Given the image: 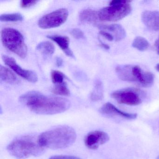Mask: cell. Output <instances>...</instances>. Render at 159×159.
Wrapping results in <instances>:
<instances>
[{"instance_id": "1", "label": "cell", "mask_w": 159, "mask_h": 159, "mask_svg": "<svg viewBox=\"0 0 159 159\" xmlns=\"http://www.w3.org/2000/svg\"><path fill=\"white\" fill-rule=\"evenodd\" d=\"M19 101L34 113L42 115L62 113L70 106V102L66 98L47 96L37 91H30L22 95Z\"/></svg>"}, {"instance_id": "2", "label": "cell", "mask_w": 159, "mask_h": 159, "mask_svg": "<svg viewBox=\"0 0 159 159\" xmlns=\"http://www.w3.org/2000/svg\"><path fill=\"white\" fill-rule=\"evenodd\" d=\"M77 138L76 131L68 125H60L42 133L38 136L39 144L44 148L60 149L70 147Z\"/></svg>"}, {"instance_id": "3", "label": "cell", "mask_w": 159, "mask_h": 159, "mask_svg": "<svg viewBox=\"0 0 159 159\" xmlns=\"http://www.w3.org/2000/svg\"><path fill=\"white\" fill-rule=\"evenodd\" d=\"M7 149L12 156L18 159L39 156L44 152V148L39 143L38 137L30 135L16 139L7 146Z\"/></svg>"}, {"instance_id": "4", "label": "cell", "mask_w": 159, "mask_h": 159, "mask_svg": "<svg viewBox=\"0 0 159 159\" xmlns=\"http://www.w3.org/2000/svg\"><path fill=\"white\" fill-rule=\"evenodd\" d=\"M1 39L3 45L11 52L22 58L26 57L27 47L24 37L17 30L11 28L3 29L1 31Z\"/></svg>"}, {"instance_id": "5", "label": "cell", "mask_w": 159, "mask_h": 159, "mask_svg": "<svg viewBox=\"0 0 159 159\" xmlns=\"http://www.w3.org/2000/svg\"><path fill=\"white\" fill-rule=\"evenodd\" d=\"M130 2L128 1H112L109 6L101 9L98 12V19L105 22H116L123 19L132 11Z\"/></svg>"}, {"instance_id": "6", "label": "cell", "mask_w": 159, "mask_h": 159, "mask_svg": "<svg viewBox=\"0 0 159 159\" xmlns=\"http://www.w3.org/2000/svg\"><path fill=\"white\" fill-rule=\"evenodd\" d=\"M68 16L66 9H58L43 16L39 20L38 25L43 29L58 27L66 22Z\"/></svg>"}, {"instance_id": "7", "label": "cell", "mask_w": 159, "mask_h": 159, "mask_svg": "<svg viewBox=\"0 0 159 159\" xmlns=\"http://www.w3.org/2000/svg\"><path fill=\"white\" fill-rule=\"evenodd\" d=\"M127 82L137 83L142 87H150L154 82V76L149 71H144L139 66L130 65Z\"/></svg>"}, {"instance_id": "8", "label": "cell", "mask_w": 159, "mask_h": 159, "mask_svg": "<svg viewBox=\"0 0 159 159\" xmlns=\"http://www.w3.org/2000/svg\"><path fill=\"white\" fill-rule=\"evenodd\" d=\"M111 96L119 104L128 106H137L142 102L140 94L134 89L118 90L112 93Z\"/></svg>"}, {"instance_id": "9", "label": "cell", "mask_w": 159, "mask_h": 159, "mask_svg": "<svg viewBox=\"0 0 159 159\" xmlns=\"http://www.w3.org/2000/svg\"><path fill=\"white\" fill-rule=\"evenodd\" d=\"M109 139L108 134L106 132L98 130L92 131L85 136L84 144L88 148L96 150L99 146L108 142Z\"/></svg>"}, {"instance_id": "10", "label": "cell", "mask_w": 159, "mask_h": 159, "mask_svg": "<svg viewBox=\"0 0 159 159\" xmlns=\"http://www.w3.org/2000/svg\"><path fill=\"white\" fill-rule=\"evenodd\" d=\"M2 59L7 66L10 67L16 74L25 80L31 83H36L38 81V77L35 72L22 69L19 65H17L16 60L12 57L8 56L3 55L2 56Z\"/></svg>"}, {"instance_id": "11", "label": "cell", "mask_w": 159, "mask_h": 159, "mask_svg": "<svg viewBox=\"0 0 159 159\" xmlns=\"http://www.w3.org/2000/svg\"><path fill=\"white\" fill-rule=\"evenodd\" d=\"M100 113L108 116H119L128 120H134L136 119L137 114L136 113H130L122 111L117 108L111 103L107 102L104 104L99 110Z\"/></svg>"}, {"instance_id": "12", "label": "cell", "mask_w": 159, "mask_h": 159, "mask_svg": "<svg viewBox=\"0 0 159 159\" xmlns=\"http://www.w3.org/2000/svg\"><path fill=\"white\" fill-rule=\"evenodd\" d=\"M141 20L149 29L159 31V11H145L141 15Z\"/></svg>"}, {"instance_id": "13", "label": "cell", "mask_w": 159, "mask_h": 159, "mask_svg": "<svg viewBox=\"0 0 159 159\" xmlns=\"http://www.w3.org/2000/svg\"><path fill=\"white\" fill-rule=\"evenodd\" d=\"M47 38L55 42L67 56L74 58V54L69 47L70 39L68 37L53 35L48 36Z\"/></svg>"}, {"instance_id": "14", "label": "cell", "mask_w": 159, "mask_h": 159, "mask_svg": "<svg viewBox=\"0 0 159 159\" xmlns=\"http://www.w3.org/2000/svg\"><path fill=\"white\" fill-rule=\"evenodd\" d=\"M98 26L100 29L107 30L113 34L114 39L116 41H120L125 37V31L124 29L118 24L111 25H98Z\"/></svg>"}, {"instance_id": "15", "label": "cell", "mask_w": 159, "mask_h": 159, "mask_svg": "<svg viewBox=\"0 0 159 159\" xmlns=\"http://www.w3.org/2000/svg\"><path fill=\"white\" fill-rule=\"evenodd\" d=\"M80 19L84 23L96 24L98 19V14L91 9H85L81 12Z\"/></svg>"}, {"instance_id": "16", "label": "cell", "mask_w": 159, "mask_h": 159, "mask_svg": "<svg viewBox=\"0 0 159 159\" xmlns=\"http://www.w3.org/2000/svg\"><path fill=\"white\" fill-rule=\"evenodd\" d=\"M0 78L1 80L9 84H15L18 82L15 74L6 67L0 66Z\"/></svg>"}, {"instance_id": "17", "label": "cell", "mask_w": 159, "mask_h": 159, "mask_svg": "<svg viewBox=\"0 0 159 159\" xmlns=\"http://www.w3.org/2000/svg\"><path fill=\"white\" fill-rule=\"evenodd\" d=\"M37 49L43 54L47 56L52 55L55 51L54 45L49 41L42 42L37 45Z\"/></svg>"}, {"instance_id": "18", "label": "cell", "mask_w": 159, "mask_h": 159, "mask_svg": "<svg viewBox=\"0 0 159 159\" xmlns=\"http://www.w3.org/2000/svg\"><path fill=\"white\" fill-rule=\"evenodd\" d=\"M103 85L100 80H97L95 83L93 90L91 94V98L93 101L101 100L104 96Z\"/></svg>"}, {"instance_id": "19", "label": "cell", "mask_w": 159, "mask_h": 159, "mask_svg": "<svg viewBox=\"0 0 159 159\" xmlns=\"http://www.w3.org/2000/svg\"><path fill=\"white\" fill-rule=\"evenodd\" d=\"M149 43L145 38L137 37L134 40L132 46L137 50L141 52L147 51L149 47Z\"/></svg>"}, {"instance_id": "20", "label": "cell", "mask_w": 159, "mask_h": 159, "mask_svg": "<svg viewBox=\"0 0 159 159\" xmlns=\"http://www.w3.org/2000/svg\"><path fill=\"white\" fill-rule=\"evenodd\" d=\"M52 92L55 94L62 96H69L70 95V92L65 83L57 84L52 89Z\"/></svg>"}, {"instance_id": "21", "label": "cell", "mask_w": 159, "mask_h": 159, "mask_svg": "<svg viewBox=\"0 0 159 159\" xmlns=\"http://www.w3.org/2000/svg\"><path fill=\"white\" fill-rule=\"evenodd\" d=\"M23 19V16L20 13L4 14L0 16L2 22H19Z\"/></svg>"}, {"instance_id": "22", "label": "cell", "mask_w": 159, "mask_h": 159, "mask_svg": "<svg viewBox=\"0 0 159 159\" xmlns=\"http://www.w3.org/2000/svg\"><path fill=\"white\" fill-rule=\"evenodd\" d=\"M65 76L59 70H52L51 72L52 81L55 84H59L63 83Z\"/></svg>"}, {"instance_id": "23", "label": "cell", "mask_w": 159, "mask_h": 159, "mask_svg": "<svg viewBox=\"0 0 159 159\" xmlns=\"http://www.w3.org/2000/svg\"><path fill=\"white\" fill-rule=\"evenodd\" d=\"M70 34L76 39H82L84 38V33L80 29L75 28L70 31Z\"/></svg>"}, {"instance_id": "24", "label": "cell", "mask_w": 159, "mask_h": 159, "mask_svg": "<svg viewBox=\"0 0 159 159\" xmlns=\"http://www.w3.org/2000/svg\"><path fill=\"white\" fill-rule=\"evenodd\" d=\"M49 159H81L79 157L72 155H55L52 156Z\"/></svg>"}, {"instance_id": "25", "label": "cell", "mask_w": 159, "mask_h": 159, "mask_svg": "<svg viewBox=\"0 0 159 159\" xmlns=\"http://www.w3.org/2000/svg\"><path fill=\"white\" fill-rule=\"evenodd\" d=\"M37 1H26L23 0L21 2V6L22 8H26L31 7L36 4Z\"/></svg>"}, {"instance_id": "26", "label": "cell", "mask_w": 159, "mask_h": 159, "mask_svg": "<svg viewBox=\"0 0 159 159\" xmlns=\"http://www.w3.org/2000/svg\"><path fill=\"white\" fill-rule=\"evenodd\" d=\"M99 34L102 36V37L105 38V39H107V40L109 41H112L114 40V38L113 35L107 31H105V30H100L99 32Z\"/></svg>"}, {"instance_id": "27", "label": "cell", "mask_w": 159, "mask_h": 159, "mask_svg": "<svg viewBox=\"0 0 159 159\" xmlns=\"http://www.w3.org/2000/svg\"><path fill=\"white\" fill-rule=\"evenodd\" d=\"M155 50H156V52L158 55H159V37L158 39H157V40L156 41L155 43Z\"/></svg>"}, {"instance_id": "28", "label": "cell", "mask_w": 159, "mask_h": 159, "mask_svg": "<svg viewBox=\"0 0 159 159\" xmlns=\"http://www.w3.org/2000/svg\"><path fill=\"white\" fill-rule=\"evenodd\" d=\"M57 65V66L60 67L62 66L63 64V60L60 57H57L56 60Z\"/></svg>"}, {"instance_id": "29", "label": "cell", "mask_w": 159, "mask_h": 159, "mask_svg": "<svg viewBox=\"0 0 159 159\" xmlns=\"http://www.w3.org/2000/svg\"><path fill=\"white\" fill-rule=\"evenodd\" d=\"M101 45L102 46V47H103L104 49H106V50H108V49H109V46L107 45V44H105V43L101 42Z\"/></svg>"}, {"instance_id": "30", "label": "cell", "mask_w": 159, "mask_h": 159, "mask_svg": "<svg viewBox=\"0 0 159 159\" xmlns=\"http://www.w3.org/2000/svg\"><path fill=\"white\" fill-rule=\"evenodd\" d=\"M156 69L157 70V71L159 72V64H158V65L156 66Z\"/></svg>"}, {"instance_id": "31", "label": "cell", "mask_w": 159, "mask_h": 159, "mask_svg": "<svg viewBox=\"0 0 159 159\" xmlns=\"http://www.w3.org/2000/svg\"><path fill=\"white\" fill-rule=\"evenodd\" d=\"M157 159H159V155L158 156V157H157Z\"/></svg>"}]
</instances>
